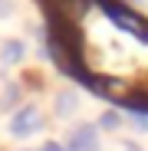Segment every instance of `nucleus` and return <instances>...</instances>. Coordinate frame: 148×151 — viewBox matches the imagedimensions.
Wrapping results in <instances>:
<instances>
[{"instance_id": "obj_7", "label": "nucleus", "mask_w": 148, "mask_h": 151, "mask_svg": "<svg viewBox=\"0 0 148 151\" xmlns=\"http://www.w3.org/2000/svg\"><path fill=\"white\" fill-rule=\"evenodd\" d=\"M132 122L138 125V132H148V115H138V112H132Z\"/></svg>"}, {"instance_id": "obj_10", "label": "nucleus", "mask_w": 148, "mask_h": 151, "mask_svg": "<svg viewBox=\"0 0 148 151\" xmlns=\"http://www.w3.org/2000/svg\"><path fill=\"white\" fill-rule=\"evenodd\" d=\"M4 66H7V63H4V59H0V72H4Z\"/></svg>"}, {"instance_id": "obj_9", "label": "nucleus", "mask_w": 148, "mask_h": 151, "mask_svg": "<svg viewBox=\"0 0 148 151\" xmlns=\"http://www.w3.org/2000/svg\"><path fill=\"white\" fill-rule=\"evenodd\" d=\"M122 151H142L138 145H132V141H125V145H122Z\"/></svg>"}, {"instance_id": "obj_8", "label": "nucleus", "mask_w": 148, "mask_h": 151, "mask_svg": "<svg viewBox=\"0 0 148 151\" xmlns=\"http://www.w3.org/2000/svg\"><path fill=\"white\" fill-rule=\"evenodd\" d=\"M40 151H69V148H63V145H59V141H46V145H43V148H40Z\"/></svg>"}, {"instance_id": "obj_4", "label": "nucleus", "mask_w": 148, "mask_h": 151, "mask_svg": "<svg viewBox=\"0 0 148 151\" xmlns=\"http://www.w3.org/2000/svg\"><path fill=\"white\" fill-rule=\"evenodd\" d=\"M0 59H4L7 66L10 63H20L23 59V43L20 40H4V46H0Z\"/></svg>"}, {"instance_id": "obj_1", "label": "nucleus", "mask_w": 148, "mask_h": 151, "mask_svg": "<svg viewBox=\"0 0 148 151\" xmlns=\"http://www.w3.org/2000/svg\"><path fill=\"white\" fill-rule=\"evenodd\" d=\"M43 112H40V105H33V102H27V105H20L17 112H13V118H10V135L13 138H27V135H33V132H40L43 128Z\"/></svg>"}, {"instance_id": "obj_3", "label": "nucleus", "mask_w": 148, "mask_h": 151, "mask_svg": "<svg viewBox=\"0 0 148 151\" xmlns=\"http://www.w3.org/2000/svg\"><path fill=\"white\" fill-rule=\"evenodd\" d=\"M76 109H79V95L72 92V89H63V92L56 95V115L66 118V115H72Z\"/></svg>"}, {"instance_id": "obj_5", "label": "nucleus", "mask_w": 148, "mask_h": 151, "mask_svg": "<svg viewBox=\"0 0 148 151\" xmlns=\"http://www.w3.org/2000/svg\"><path fill=\"white\" fill-rule=\"evenodd\" d=\"M118 125H122V115H118V112H112V109L99 115V128H105V132H115Z\"/></svg>"}, {"instance_id": "obj_2", "label": "nucleus", "mask_w": 148, "mask_h": 151, "mask_svg": "<svg viewBox=\"0 0 148 151\" xmlns=\"http://www.w3.org/2000/svg\"><path fill=\"white\" fill-rule=\"evenodd\" d=\"M69 151H102L99 148V128L95 125H76L69 135Z\"/></svg>"}, {"instance_id": "obj_6", "label": "nucleus", "mask_w": 148, "mask_h": 151, "mask_svg": "<svg viewBox=\"0 0 148 151\" xmlns=\"http://www.w3.org/2000/svg\"><path fill=\"white\" fill-rule=\"evenodd\" d=\"M17 99H20V86H7L4 89V95H0V109H13V102H17Z\"/></svg>"}]
</instances>
